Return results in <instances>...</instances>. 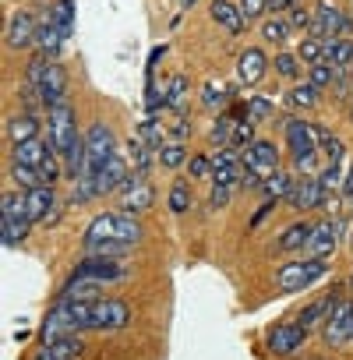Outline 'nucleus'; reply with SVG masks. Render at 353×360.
Returning <instances> with one entry per match:
<instances>
[{
    "label": "nucleus",
    "instance_id": "50",
    "mask_svg": "<svg viewBox=\"0 0 353 360\" xmlns=\"http://www.w3.org/2000/svg\"><path fill=\"white\" fill-rule=\"evenodd\" d=\"M230 191H233V188H223V184H212V195H209V205H212V209H226V205H230Z\"/></svg>",
    "mask_w": 353,
    "mask_h": 360
},
{
    "label": "nucleus",
    "instance_id": "23",
    "mask_svg": "<svg viewBox=\"0 0 353 360\" xmlns=\"http://www.w3.org/2000/svg\"><path fill=\"white\" fill-rule=\"evenodd\" d=\"M212 22H216L219 29H226L230 36H240L244 25H248L244 11L233 4V0H212Z\"/></svg>",
    "mask_w": 353,
    "mask_h": 360
},
{
    "label": "nucleus",
    "instance_id": "10",
    "mask_svg": "<svg viewBox=\"0 0 353 360\" xmlns=\"http://www.w3.org/2000/svg\"><path fill=\"white\" fill-rule=\"evenodd\" d=\"M286 127V148H290V155H293V162H300V159H307V155H321L318 152V124H307V120H300V117H290V120H283Z\"/></svg>",
    "mask_w": 353,
    "mask_h": 360
},
{
    "label": "nucleus",
    "instance_id": "48",
    "mask_svg": "<svg viewBox=\"0 0 353 360\" xmlns=\"http://www.w3.org/2000/svg\"><path fill=\"white\" fill-rule=\"evenodd\" d=\"M39 173H43V180H46L50 188L57 184V180H60V162H57V152H50V159L39 166Z\"/></svg>",
    "mask_w": 353,
    "mask_h": 360
},
{
    "label": "nucleus",
    "instance_id": "40",
    "mask_svg": "<svg viewBox=\"0 0 353 360\" xmlns=\"http://www.w3.org/2000/svg\"><path fill=\"white\" fill-rule=\"evenodd\" d=\"M272 71L283 78V82H297L300 78V57H293V53H279L276 60H272Z\"/></svg>",
    "mask_w": 353,
    "mask_h": 360
},
{
    "label": "nucleus",
    "instance_id": "21",
    "mask_svg": "<svg viewBox=\"0 0 353 360\" xmlns=\"http://www.w3.org/2000/svg\"><path fill=\"white\" fill-rule=\"evenodd\" d=\"M325 188H321V180L318 176H300L297 180V188H293V195H290V205L293 209H318V205H325Z\"/></svg>",
    "mask_w": 353,
    "mask_h": 360
},
{
    "label": "nucleus",
    "instance_id": "52",
    "mask_svg": "<svg viewBox=\"0 0 353 360\" xmlns=\"http://www.w3.org/2000/svg\"><path fill=\"white\" fill-rule=\"evenodd\" d=\"M342 195H346V198L353 195V166H349V173H346V180H342Z\"/></svg>",
    "mask_w": 353,
    "mask_h": 360
},
{
    "label": "nucleus",
    "instance_id": "29",
    "mask_svg": "<svg viewBox=\"0 0 353 360\" xmlns=\"http://www.w3.org/2000/svg\"><path fill=\"white\" fill-rule=\"evenodd\" d=\"M155 159H159L162 169H176V166H188L191 152H188L184 141H162V148L155 152Z\"/></svg>",
    "mask_w": 353,
    "mask_h": 360
},
{
    "label": "nucleus",
    "instance_id": "45",
    "mask_svg": "<svg viewBox=\"0 0 353 360\" xmlns=\"http://www.w3.org/2000/svg\"><path fill=\"white\" fill-rule=\"evenodd\" d=\"M244 106H248V117H251L255 124H262V120H269V117H272V103H269L265 96H251Z\"/></svg>",
    "mask_w": 353,
    "mask_h": 360
},
{
    "label": "nucleus",
    "instance_id": "13",
    "mask_svg": "<svg viewBox=\"0 0 353 360\" xmlns=\"http://www.w3.org/2000/svg\"><path fill=\"white\" fill-rule=\"evenodd\" d=\"M269 349L276 353V356H293L297 349H304V342H307V328L300 325V321H279V325H272L269 328Z\"/></svg>",
    "mask_w": 353,
    "mask_h": 360
},
{
    "label": "nucleus",
    "instance_id": "39",
    "mask_svg": "<svg viewBox=\"0 0 353 360\" xmlns=\"http://www.w3.org/2000/svg\"><path fill=\"white\" fill-rule=\"evenodd\" d=\"M297 57H300L307 68H314V64H321V60H325V43H321V39H314V36H304V39H300Z\"/></svg>",
    "mask_w": 353,
    "mask_h": 360
},
{
    "label": "nucleus",
    "instance_id": "6",
    "mask_svg": "<svg viewBox=\"0 0 353 360\" xmlns=\"http://www.w3.org/2000/svg\"><path fill=\"white\" fill-rule=\"evenodd\" d=\"M0 219H4V230H0V237H4L8 248H18L29 230H32V212H29V198L25 191H8L4 198H0Z\"/></svg>",
    "mask_w": 353,
    "mask_h": 360
},
{
    "label": "nucleus",
    "instance_id": "2",
    "mask_svg": "<svg viewBox=\"0 0 353 360\" xmlns=\"http://www.w3.org/2000/svg\"><path fill=\"white\" fill-rule=\"evenodd\" d=\"M113 155H117V134L106 124H92L85 131V141H82V173H78V180L82 184H96L99 169Z\"/></svg>",
    "mask_w": 353,
    "mask_h": 360
},
{
    "label": "nucleus",
    "instance_id": "30",
    "mask_svg": "<svg viewBox=\"0 0 353 360\" xmlns=\"http://www.w3.org/2000/svg\"><path fill=\"white\" fill-rule=\"evenodd\" d=\"M230 96H233V89H230L226 82L212 78V82H205V89H202V106H209V110H226Z\"/></svg>",
    "mask_w": 353,
    "mask_h": 360
},
{
    "label": "nucleus",
    "instance_id": "53",
    "mask_svg": "<svg viewBox=\"0 0 353 360\" xmlns=\"http://www.w3.org/2000/svg\"><path fill=\"white\" fill-rule=\"evenodd\" d=\"M290 4V0H272V8H286Z\"/></svg>",
    "mask_w": 353,
    "mask_h": 360
},
{
    "label": "nucleus",
    "instance_id": "56",
    "mask_svg": "<svg viewBox=\"0 0 353 360\" xmlns=\"http://www.w3.org/2000/svg\"><path fill=\"white\" fill-rule=\"evenodd\" d=\"M349 290H353V276H349Z\"/></svg>",
    "mask_w": 353,
    "mask_h": 360
},
{
    "label": "nucleus",
    "instance_id": "47",
    "mask_svg": "<svg viewBox=\"0 0 353 360\" xmlns=\"http://www.w3.org/2000/svg\"><path fill=\"white\" fill-rule=\"evenodd\" d=\"M269 8H272V0H240V11H244L248 22H258Z\"/></svg>",
    "mask_w": 353,
    "mask_h": 360
},
{
    "label": "nucleus",
    "instance_id": "15",
    "mask_svg": "<svg viewBox=\"0 0 353 360\" xmlns=\"http://www.w3.org/2000/svg\"><path fill=\"white\" fill-rule=\"evenodd\" d=\"M321 339L325 346H342L353 339V300H339L328 314V321L321 325Z\"/></svg>",
    "mask_w": 353,
    "mask_h": 360
},
{
    "label": "nucleus",
    "instance_id": "34",
    "mask_svg": "<svg viewBox=\"0 0 353 360\" xmlns=\"http://www.w3.org/2000/svg\"><path fill=\"white\" fill-rule=\"evenodd\" d=\"M152 145H145L138 134L127 141V159H131V166H134V173H148V166H152Z\"/></svg>",
    "mask_w": 353,
    "mask_h": 360
},
{
    "label": "nucleus",
    "instance_id": "12",
    "mask_svg": "<svg viewBox=\"0 0 353 360\" xmlns=\"http://www.w3.org/2000/svg\"><path fill=\"white\" fill-rule=\"evenodd\" d=\"M131 321V307L120 297H103L92 304V328L96 332H117Z\"/></svg>",
    "mask_w": 353,
    "mask_h": 360
},
{
    "label": "nucleus",
    "instance_id": "31",
    "mask_svg": "<svg viewBox=\"0 0 353 360\" xmlns=\"http://www.w3.org/2000/svg\"><path fill=\"white\" fill-rule=\"evenodd\" d=\"M184 103H188V78H184V75H173L169 85H166V92H162V106L181 113Z\"/></svg>",
    "mask_w": 353,
    "mask_h": 360
},
{
    "label": "nucleus",
    "instance_id": "35",
    "mask_svg": "<svg viewBox=\"0 0 353 360\" xmlns=\"http://www.w3.org/2000/svg\"><path fill=\"white\" fill-rule=\"evenodd\" d=\"M307 237H311V223H293L279 233V248L283 251H304Z\"/></svg>",
    "mask_w": 353,
    "mask_h": 360
},
{
    "label": "nucleus",
    "instance_id": "32",
    "mask_svg": "<svg viewBox=\"0 0 353 360\" xmlns=\"http://www.w3.org/2000/svg\"><path fill=\"white\" fill-rule=\"evenodd\" d=\"M318 152L325 155V166L328 162H342V152H346V145L325 127V124H318Z\"/></svg>",
    "mask_w": 353,
    "mask_h": 360
},
{
    "label": "nucleus",
    "instance_id": "42",
    "mask_svg": "<svg viewBox=\"0 0 353 360\" xmlns=\"http://www.w3.org/2000/svg\"><path fill=\"white\" fill-rule=\"evenodd\" d=\"M318 180H321V188H325V195H335V191H342V162H328L325 169H318Z\"/></svg>",
    "mask_w": 353,
    "mask_h": 360
},
{
    "label": "nucleus",
    "instance_id": "16",
    "mask_svg": "<svg viewBox=\"0 0 353 360\" xmlns=\"http://www.w3.org/2000/svg\"><path fill=\"white\" fill-rule=\"evenodd\" d=\"M237 180H244V159L237 148L223 145L216 155H212V184H223V188H233Z\"/></svg>",
    "mask_w": 353,
    "mask_h": 360
},
{
    "label": "nucleus",
    "instance_id": "43",
    "mask_svg": "<svg viewBox=\"0 0 353 360\" xmlns=\"http://www.w3.org/2000/svg\"><path fill=\"white\" fill-rule=\"evenodd\" d=\"M162 127H166V141H184V145H188V138H191V120H188L184 113H173L169 124H162Z\"/></svg>",
    "mask_w": 353,
    "mask_h": 360
},
{
    "label": "nucleus",
    "instance_id": "26",
    "mask_svg": "<svg viewBox=\"0 0 353 360\" xmlns=\"http://www.w3.org/2000/svg\"><path fill=\"white\" fill-rule=\"evenodd\" d=\"M82 339L78 335H68V339H53V342H43V349L36 353V360H78L82 356Z\"/></svg>",
    "mask_w": 353,
    "mask_h": 360
},
{
    "label": "nucleus",
    "instance_id": "49",
    "mask_svg": "<svg viewBox=\"0 0 353 360\" xmlns=\"http://www.w3.org/2000/svg\"><path fill=\"white\" fill-rule=\"evenodd\" d=\"M311 18H314V11H307V8H290V25H293V29H311Z\"/></svg>",
    "mask_w": 353,
    "mask_h": 360
},
{
    "label": "nucleus",
    "instance_id": "41",
    "mask_svg": "<svg viewBox=\"0 0 353 360\" xmlns=\"http://www.w3.org/2000/svg\"><path fill=\"white\" fill-rule=\"evenodd\" d=\"M188 209H191V188H188V180H176L169 188V212L184 216Z\"/></svg>",
    "mask_w": 353,
    "mask_h": 360
},
{
    "label": "nucleus",
    "instance_id": "19",
    "mask_svg": "<svg viewBox=\"0 0 353 360\" xmlns=\"http://www.w3.org/2000/svg\"><path fill=\"white\" fill-rule=\"evenodd\" d=\"M64 92H68V78H64V68H60L57 60H50V68H46V75H43V82H39V96H43V106H46V110H53V106L68 103V99H64Z\"/></svg>",
    "mask_w": 353,
    "mask_h": 360
},
{
    "label": "nucleus",
    "instance_id": "51",
    "mask_svg": "<svg viewBox=\"0 0 353 360\" xmlns=\"http://www.w3.org/2000/svg\"><path fill=\"white\" fill-rule=\"evenodd\" d=\"M272 209H276V198H269V202H265V205H262V209H258V212L251 216V230H255V226H262V219H265V216H269Z\"/></svg>",
    "mask_w": 353,
    "mask_h": 360
},
{
    "label": "nucleus",
    "instance_id": "14",
    "mask_svg": "<svg viewBox=\"0 0 353 360\" xmlns=\"http://www.w3.org/2000/svg\"><path fill=\"white\" fill-rule=\"evenodd\" d=\"M75 276L82 279H96V283H117L127 276V265L120 258H103V255H85L75 269Z\"/></svg>",
    "mask_w": 353,
    "mask_h": 360
},
{
    "label": "nucleus",
    "instance_id": "3",
    "mask_svg": "<svg viewBox=\"0 0 353 360\" xmlns=\"http://www.w3.org/2000/svg\"><path fill=\"white\" fill-rule=\"evenodd\" d=\"M71 29H75V0H60L53 4L46 15H43V25H39V43L36 50L50 60H57L60 46L71 39Z\"/></svg>",
    "mask_w": 353,
    "mask_h": 360
},
{
    "label": "nucleus",
    "instance_id": "36",
    "mask_svg": "<svg viewBox=\"0 0 353 360\" xmlns=\"http://www.w3.org/2000/svg\"><path fill=\"white\" fill-rule=\"evenodd\" d=\"M11 180L18 184V191H36V188H43V184H46L39 169L22 166V162H11Z\"/></svg>",
    "mask_w": 353,
    "mask_h": 360
},
{
    "label": "nucleus",
    "instance_id": "11",
    "mask_svg": "<svg viewBox=\"0 0 353 360\" xmlns=\"http://www.w3.org/2000/svg\"><path fill=\"white\" fill-rule=\"evenodd\" d=\"M39 25H43V15L32 11V8H22L11 15L8 22V46L11 50H29L39 43Z\"/></svg>",
    "mask_w": 353,
    "mask_h": 360
},
{
    "label": "nucleus",
    "instance_id": "17",
    "mask_svg": "<svg viewBox=\"0 0 353 360\" xmlns=\"http://www.w3.org/2000/svg\"><path fill=\"white\" fill-rule=\"evenodd\" d=\"M127 180H131V159L127 155H113L103 169H99V176H96V195H113V191H124L127 188Z\"/></svg>",
    "mask_w": 353,
    "mask_h": 360
},
{
    "label": "nucleus",
    "instance_id": "44",
    "mask_svg": "<svg viewBox=\"0 0 353 360\" xmlns=\"http://www.w3.org/2000/svg\"><path fill=\"white\" fill-rule=\"evenodd\" d=\"M188 176H191V180H212V159L202 155V152H191V159H188Z\"/></svg>",
    "mask_w": 353,
    "mask_h": 360
},
{
    "label": "nucleus",
    "instance_id": "46",
    "mask_svg": "<svg viewBox=\"0 0 353 360\" xmlns=\"http://www.w3.org/2000/svg\"><path fill=\"white\" fill-rule=\"evenodd\" d=\"M307 82H314L318 89H325V85H332V82H335V68H332L328 60H321V64H314V68H311V78H307Z\"/></svg>",
    "mask_w": 353,
    "mask_h": 360
},
{
    "label": "nucleus",
    "instance_id": "22",
    "mask_svg": "<svg viewBox=\"0 0 353 360\" xmlns=\"http://www.w3.org/2000/svg\"><path fill=\"white\" fill-rule=\"evenodd\" d=\"M335 304H339V286H335V290H328V293H321L314 304H307V307L297 314V321L311 332V328H318V325H325V321H328V314H332V307H335Z\"/></svg>",
    "mask_w": 353,
    "mask_h": 360
},
{
    "label": "nucleus",
    "instance_id": "9",
    "mask_svg": "<svg viewBox=\"0 0 353 360\" xmlns=\"http://www.w3.org/2000/svg\"><path fill=\"white\" fill-rule=\"evenodd\" d=\"M346 233V223H339L335 216H325L318 223H311V237L304 244L307 258H328L335 248H339V237Z\"/></svg>",
    "mask_w": 353,
    "mask_h": 360
},
{
    "label": "nucleus",
    "instance_id": "55",
    "mask_svg": "<svg viewBox=\"0 0 353 360\" xmlns=\"http://www.w3.org/2000/svg\"><path fill=\"white\" fill-rule=\"evenodd\" d=\"M349 120H353V103H349Z\"/></svg>",
    "mask_w": 353,
    "mask_h": 360
},
{
    "label": "nucleus",
    "instance_id": "5",
    "mask_svg": "<svg viewBox=\"0 0 353 360\" xmlns=\"http://www.w3.org/2000/svg\"><path fill=\"white\" fill-rule=\"evenodd\" d=\"M240 159H244V184L248 188H265L269 180L279 173V148L272 141H265V138H255L240 152Z\"/></svg>",
    "mask_w": 353,
    "mask_h": 360
},
{
    "label": "nucleus",
    "instance_id": "18",
    "mask_svg": "<svg viewBox=\"0 0 353 360\" xmlns=\"http://www.w3.org/2000/svg\"><path fill=\"white\" fill-rule=\"evenodd\" d=\"M152 188L145 184V173H131V180H127V188H124V198H120V212H131V216H138V212H145L148 205H152Z\"/></svg>",
    "mask_w": 353,
    "mask_h": 360
},
{
    "label": "nucleus",
    "instance_id": "8",
    "mask_svg": "<svg viewBox=\"0 0 353 360\" xmlns=\"http://www.w3.org/2000/svg\"><path fill=\"white\" fill-rule=\"evenodd\" d=\"M349 32H353V18L342 8L328 4V0H321V4L314 8V18H311L307 36H314V39L325 43V39H349Z\"/></svg>",
    "mask_w": 353,
    "mask_h": 360
},
{
    "label": "nucleus",
    "instance_id": "33",
    "mask_svg": "<svg viewBox=\"0 0 353 360\" xmlns=\"http://www.w3.org/2000/svg\"><path fill=\"white\" fill-rule=\"evenodd\" d=\"M318 99H321V89H318L314 82H300V85L286 96V106H293V110H311Z\"/></svg>",
    "mask_w": 353,
    "mask_h": 360
},
{
    "label": "nucleus",
    "instance_id": "1",
    "mask_svg": "<svg viewBox=\"0 0 353 360\" xmlns=\"http://www.w3.org/2000/svg\"><path fill=\"white\" fill-rule=\"evenodd\" d=\"M141 237H145V226H141L138 216H131V212H103V216H96L89 223L85 248L89 244H127V248H134V244H141Z\"/></svg>",
    "mask_w": 353,
    "mask_h": 360
},
{
    "label": "nucleus",
    "instance_id": "25",
    "mask_svg": "<svg viewBox=\"0 0 353 360\" xmlns=\"http://www.w3.org/2000/svg\"><path fill=\"white\" fill-rule=\"evenodd\" d=\"M60 300H68V304H96V300H103V283L75 276V279L64 286V297H60Z\"/></svg>",
    "mask_w": 353,
    "mask_h": 360
},
{
    "label": "nucleus",
    "instance_id": "54",
    "mask_svg": "<svg viewBox=\"0 0 353 360\" xmlns=\"http://www.w3.org/2000/svg\"><path fill=\"white\" fill-rule=\"evenodd\" d=\"M346 202H349V212H353V195H349V198H346Z\"/></svg>",
    "mask_w": 353,
    "mask_h": 360
},
{
    "label": "nucleus",
    "instance_id": "28",
    "mask_svg": "<svg viewBox=\"0 0 353 360\" xmlns=\"http://www.w3.org/2000/svg\"><path fill=\"white\" fill-rule=\"evenodd\" d=\"M39 117L36 113H18L11 124H8V134H11V141L15 145H22V141H32V138H39Z\"/></svg>",
    "mask_w": 353,
    "mask_h": 360
},
{
    "label": "nucleus",
    "instance_id": "37",
    "mask_svg": "<svg viewBox=\"0 0 353 360\" xmlns=\"http://www.w3.org/2000/svg\"><path fill=\"white\" fill-rule=\"evenodd\" d=\"M290 32H293V25H290V18H283V15H276V18H269V22L262 25V39H265V43H276V46H283V43L290 39Z\"/></svg>",
    "mask_w": 353,
    "mask_h": 360
},
{
    "label": "nucleus",
    "instance_id": "4",
    "mask_svg": "<svg viewBox=\"0 0 353 360\" xmlns=\"http://www.w3.org/2000/svg\"><path fill=\"white\" fill-rule=\"evenodd\" d=\"M328 272H332L328 258H300V262H283V265L276 269L272 283H276V290H283V293H300V290L314 286L318 279H325Z\"/></svg>",
    "mask_w": 353,
    "mask_h": 360
},
{
    "label": "nucleus",
    "instance_id": "24",
    "mask_svg": "<svg viewBox=\"0 0 353 360\" xmlns=\"http://www.w3.org/2000/svg\"><path fill=\"white\" fill-rule=\"evenodd\" d=\"M50 141H43V138H32V141H22V145H15V152H11V162H22V166H32V169H39L46 159H50Z\"/></svg>",
    "mask_w": 353,
    "mask_h": 360
},
{
    "label": "nucleus",
    "instance_id": "20",
    "mask_svg": "<svg viewBox=\"0 0 353 360\" xmlns=\"http://www.w3.org/2000/svg\"><path fill=\"white\" fill-rule=\"evenodd\" d=\"M269 68H272V60L265 57V50H258V46H251V50H244L240 53V64H237V78L244 82V85H258L265 75H269Z\"/></svg>",
    "mask_w": 353,
    "mask_h": 360
},
{
    "label": "nucleus",
    "instance_id": "38",
    "mask_svg": "<svg viewBox=\"0 0 353 360\" xmlns=\"http://www.w3.org/2000/svg\"><path fill=\"white\" fill-rule=\"evenodd\" d=\"M293 188H297V180H293L290 173H276V176L269 180V184H265L262 191H265L269 198H276V202H279V198H286V202H290V195H293Z\"/></svg>",
    "mask_w": 353,
    "mask_h": 360
},
{
    "label": "nucleus",
    "instance_id": "7",
    "mask_svg": "<svg viewBox=\"0 0 353 360\" xmlns=\"http://www.w3.org/2000/svg\"><path fill=\"white\" fill-rule=\"evenodd\" d=\"M46 141H50V148L57 152V155H71L78 145H82V134H78V120H75V110L68 106V103H60V106H53L50 113H46Z\"/></svg>",
    "mask_w": 353,
    "mask_h": 360
},
{
    "label": "nucleus",
    "instance_id": "27",
    "mask_svg": "<svg viewBox=\"0 0 353 360\" xmlns=\"http://www.w3.org/2000/svg\"><path fill=\"white\" fill-rule=\"evenodd\" d=\"M25 198H29V212H32L36 223H43V219L57 209V191H53L50 184H43V188H36V191H25Z\"/></svg>",
    "mask_w": 353,
    "mask_h": 360
}]
</instances>
